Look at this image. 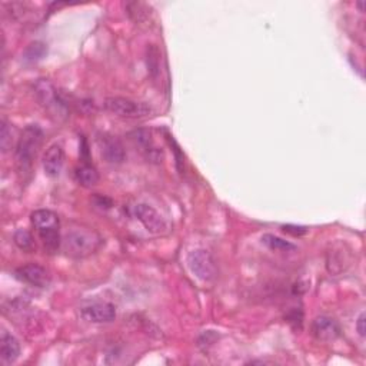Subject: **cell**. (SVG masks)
<instances>
[{
	"label": "cell",
	"mask_w": 366,
	"mask_h": 366,
	"mask_svg": "<svg viewBox=\"0 0 366 366\" xmlns=\"http://www.w3.org/2000/svg\"><path fill=\"white\" fill-rule=\"evenodd\" d=\"M102 236L89 228H73L62 236L60 248L69 258L83 259L102 247Z\"/></svg>",
	"instance_id": "obj_1"
},
{
	"label": "cell",
	"mask_w": 366,
	"mask_h": 366,
	"mask_svg": "<svg viewBox=\"0 0 366 366\" xmlns=\"http://www.w3.org/2000/svg\"><path fill=\"white\" fill-rule=\"evenodd\" d=\"M43 143V132L38 125H29L17 140L15 159L19 174H29Z\"/></svg>",
	"instance_id": "obj_2"
},
{
	"label": "cell",
	"mask_w": 366,
	"mask_h": 366,
	"mask_svg": "<svg viewBox=\"0 0 366 366\" xmlns=\"http://www.w3.org/2000/svg\"><path fill=\"white\" fill-rule=\"evenodd\" d=\"M32 225L35 226L40 240L49 252H55L60 248L62 236L59 232V217L49 209H39L31 215Z\"/></svg>",
	"instance_id": "obj_3"
},
{
	"label": "cell",
	"mask_w": 366,
	"mask_h": 366,
	"mask_svg": "<svg viewBox=\"0 0 366 366\" xmlns=\"http://www.w3.org/2000/svg\"><path fill=\"white\" fill-rule=\"evenodd\" d=\"M103 106L112 115L124 119H140V117L151 116V113L153 112L152 108L146 103L135 102L132 99H128V97H120V96L106 97Z\"/></svg>",
	"instance_id": "obj_4"
},
{
	"label": "cell",
	"mask_w": 366,
	"mask_h": 366,
	"mask_svg": "<svg viewBox=\"0 0 366 366\" xmlns=\"http://www.w3.org/2000/svg\"><path fill=\"white\" fill-rule=\"evenodd\" d=\"M186 262L192 275L202 282H212L217 275L215 259L206 249L192 251Z\"/></svg>",
	"instance_id": "obj_5"
},
{
	"label": "cell",
	"mask_w": 366,
	"mask_h": 366,
	"mask_svg": "<svg viewBox=\"0 0 366 366\" xmlns=\"http://www.w3.org/2000/svg\"><path fill=\"white\" fill-rule=\"evenodd\" d=\"M133 212L138 221L149 233L163 235L169 231V225L165 221V217L153 206L148 203H139L135 206Z\"/></svg>",
	"instance_id": "obj_6"
},
{
	"label": "cell",
	"mask_w": 366,
	"mask_h": 366,
	"mask_svg": "<svg viewBox=\"0 0 366 366\" xmlns=\"http://www.w3.org/2000/svg\"><path fill=\"white\" fill-rule=\"evenodd\" d=\"M97 144H99L102 158L110 165H120L126 159V152L124 144L116 138L109 133H101L97 136Z\"/></svg>",
	"instance_id": "obj_7"
},
{
	"label": "cell",
	"mask_w": 366,
	"mask_h": 366,
	"mask_svg": "<svg viewBox=\"0 0 366 366\" xmlns=\"http://www.w3.org/2000/svg\"><path fill=\"white\" fill-rule=\"evenodd\" d=\"M35 93L38 96V101L49 110L55 112L58 116L65 115L66 109L63 102L59 99L58 92L52 86L51 82H47L44 79H40L35 85Z\"/></svg>",
	"instance_id": "obj_8"
},
{
	"label": "cell",
	"mask_w": 366,
	"mask_h": 366,
	"mask_svg": "<svg viewBox=\"0 0 366 366\" xmlns=\"http://www.w3.org/2000/svg\"><path fill=\"white\" fill-rule=\"evenodd\" d=\"M116 308L112 303H92L82 309L83 319L92 324H110L116 319Z\"/></svg>",
	"instance_id": "obj_9"
},
{
	"label": "cell",
	"mask_w": 366,
	"mask_h": 366,
	"mask_svg": "<svg viewBox=\"0 0 366 366\" xmlns=\"http://www.w3.org/2000/svg\"><path fill=\"white\" fill-rule=\"evenodd\" d=\"M16 276L20 281L36 288H46L49 286V283H51V275H49V272L43 266L38 263H29L19 267L16 271Z\"/></svg>",
	"instance_id": "obj_10"
},
{
	"label": "cell",
	"mask_w": 366,
	"mask_h": 366,
	"mask_svg": "<svg viewBox=\"0 0 366 366\" xmlns=\"http://www.w3.org/2000/svg\"><path fill=\"white\" fill-rule=\"evenodd\" d=\"M129 138L136 144V148H139V151L146 156V159L151 160V162H160L162 160L163 155L153 144L152 135L148 129L133 131L132 133H129Z\"/></svg>",
	"instance_id": "obj_11"
},
{
	"label": "cell",
	"mask_w": 366,
	"mask_h": 366,
	"mask_svg": "<svg viewBox=\"0 0 366 366\" xmlns=\"http://www.w3.org/2000/svg\"><path fill=\"white\" fill-rule=\"evenodd\" d=\"M43 170L47 176L56 178L60 175L63 165H65V151L62 148V144L55 143L52 146H49L47 151L43 155Z\"/></svg>",
	"instance_id": "obj_12"
},
{
	"label": "cell",
	"mask_w": 366,
	"mask_h": 366,
	"mask_svg": "<svg viewBox=\"0 0 366 366\" xmlns=\"http://www.w3.org/2000/svg\"><path fill=\"white\" fill-rule=\"evenodd\" d=\"M312 335L321 342H332L340 335V328L329 316H318L312 322Z\"/></svg>",
	"instance_id": "obj_13"
},
{
	"label": "cell",
	"mask_w": 366,
	"mask_h": 366,
	"mask_svg": "<svg viewBox=\"0 0 366 366\" xmlns=\"http://www.w3.org/2000/svg\"><path fill=\"white\" fill-rule=\"evenodd\" d=\"M20 355V344L19 340L8 333L6 331L2 332L0 336V358L5 363H13Z\"/></svg>",
	"instance_id": "obj_14"
},
{
	"label": "cell",
	"mask_w": 366,
	"mask_h": 366,
	"mask_svg": "<svg viewBox=\"0 0 366 366\" xmlns=\"http://www.w3.org/2000/svg\"><path fill=\"white\" fill-rule=\"evenodd\" d=\"M260 240L266 248H269L274 252L275 251L276 252H294V251H297V247L294 245V243H290L289 240H285V239L275 236L272 233H265L260 238Z\"/></svg>",
	"instance_id": "obj_15"
},
{
	"label": "cell",
	"mask_w": 366,
	"mask_h": 366,
	"mask_svg": "<svg viewBox=\"0 0 366 366\" xmlns=\"http://www.w3.org/2000/svg\"><path fill=\"white\" fill-rule=\"evenodd\" d=\"M76 179L82 186L92 188L99 183L101 176H99V172H97L92 165L85 163L76 169Z\"/></svg>",
	"instance_id": "obj_16"
},
{
	"label": "cell",
	"mask_w": 366,
	"mask_h": 366,
	"mask_svg": "<svg viewBox=\"0 0 366 366\" xmlns=\"http://www.w3.org/2000/svg\"><path fill=\"white\" fill-rule=\"evenodd\" d=\"M47 52V49H46V44L42 43V42H33L31 43L26 49H24V52H23V59L26 60L28 63H35L40 59L44 58Z\"/></svg>",
	"instance_id": "obj_17"
},
{
	"label": "cell",
	"mask_w": 366,
	"mask_h": 366,
	"mask_svg": "<svg viewBox=\"0 0 366 366\" xmlns=\"http://www.w3.org/2000/svg\"><path fill=\"white\" fill-rule=\"evenodd\" d=\"M13 240L16 243V247L24 252H32L35 248V240L33 236L29 231L26 229H19L13 235Z\"/></svg>",
	"instance_id": "obj_18"
},
{
	"label": "cell",
	"mask_w": 366,
	"mask_h": 366,
	"mask_svg": "<svg viewBox=\"0 0 366 366\" xmlns=\"http://www.w3.org/2000/svg\"><path fill=\"white\" fill-rule=\"evenodd\" d=\"M0 144H2V152L6 153L12 149L13 144V131L12 126L3 119L2 120V132H0Z\"/></svg>",
	"instance_id": "obj_19"
},
{
	"label": "cell",
	"mask_w": 366,
	"mask_h": 366,
	"mask_svg": "<svg viewBox=\"0 0 366 366\" xmlns=\"http://www.w3.org/2000/svg\"><path fill=\"white\" fill-rule=\"evenodd\" d=\"M282 231L285 233L292 235V236H303L308 233V228L297 226V225H285V226H282Z\"/></svg>",
	"instance_id": "obj_20"
},
{
	"label": "cell",
	"mask_w": 366,
	"mask_h": 366,
	"mask_svg": "<svg viewBox=\"0 0 366 366\" xmlns=\"http://www.w3.org/2000/svg\"><path fill=\"white\" fill-rule=\"evenodd\" d=\"M356 331H358L359 336H362V338L365 336V333H366V315H365V312H362L359 315V318L356 321Z\"/></svg>",
	"instance_id": "obj_21"
}]
</instances>
